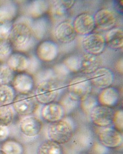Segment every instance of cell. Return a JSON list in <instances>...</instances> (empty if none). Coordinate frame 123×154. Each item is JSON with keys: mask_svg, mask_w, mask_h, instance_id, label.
Masks as SVG:
<instances>
[{"mask_svg": "<svg viewBox=\"0 0 123 154\" xmlns=\"http://www.w3.org/2000/svg\"><path fill=\"white\" fill-rule=\"evenodd\" d=\"M9 130L8 127L0 125V143L4 142L8 139Z\"/></svg>", "mask_w": 123, "mask_h": 154, "instance_id": "obj_38", "label": "cell"}, {"mask_svg": "<svg viewBox=\"0 0 123 154\" xmlns=\"http://www.w3.org/2000/svg\"><path fill=\"white\" fill-rule=\"evenodd\" d=\"M119 98V93L118 90L110 86L102 89L97 97V99L99 105L112 108L117 105Z\"/></svg>", "mask_w": 123, "mask_h": 154, "instance_id": "obj_19", "label": "cell"}, {"mask_svg": "<svg viewBox=\"0 0 123 154\" xmlns=\"http://www.w3.org/2000/svg\"><path fill=\"white\" fill-rule=\"evenodd\" d=\"M49 22L45 18H40L33 20L32 28L37 40H41L46 37L49 29Z\"/></svg>", "mask_w": 123, "mask_h": 154, "instance_id": "obj_24", "label": "cell"}, {"mask_svg": "<svg viewBox=\"0 0 123 154\" xmlns=\"http://www.w3.org/2000/svg\"><path fill=\"white\" fill-rule=\"evenodd\" d=\"M67 88L69 94L80 101L91 93L92 85L89 78L79 77L71 81Z\"/></svg>", "mask_w": 123, "mask_h": 154, "instance_id": "obj_5", "label": "cell"}, {"mask_svg": "<svg viewBox=\"0 0 123 154\" xmlns=\"http://www.w3.org/2000/svg\"><path fill=\"white\" fill-rule=\"evenodd\" d=\"M43 124L39 118L33 115L25 116L21 119L19 130L21 133L27 137H35L42 131Z\"/></svg>", "mask_w": 123, "mask_h": 154, "instance_id": "obj_9", "label": "cell"}, {"mask_svg": "<svg viewBox=\"0 0 123 154\" xmlns=\"http://www.w3.org/2000/svg\"><path fill=\"white\" fill-rule=\"evenodd\" d=\"M92 85L99 89H104L112 84L114 75L112 71L107 67H100L91 74L89 78Z\"/></svg>", "mask_w": 123, "mask_h": 154, "instance_id": "obj_10", "label": "cell"}, {"mask_svg": "<svg viewBox=\"0 0 123 154\" xmlns=\"http://www.w3.org/2000/svg\"><path fill=\"white\" fill-rule=\"evenodd\" d=\"M95 27L102 31L112 29L117 22L116 16L110 9L104 8L97 11L93 16Z\"/></svg>", "mask_w": 123, "mask_h": 154, "instance_id": "obj_11", "label": "cell"}, {"mask_svg": "<svg viewBox=\"0 0 123 154\" xmlns=\"http://www.w3.org/2000/svg\"><path fill=\"white\" fill-rule=\"evenodd\" d=\"M75 1H55L50 7V12L55 17H61L65 15L74 5Z\"/></svg>", "mask_w": 123, "mask_h": 154, "instance_id": "obj_23", "label": "cell"}, {"mask_svg": "<svg viewBox=\"0 0 123 154\" xmlns=\"http://www.w3.org/2000/svg\"><path fill=\"white\" fill-rule=\"evenodd\" d=\"M16 95V91L11 85H0V106L11 104Z\"/></svg>", "mask_w": 123, "mask_h": 154, "instance_id": "obj_26", "label": "cell"}, {"mask_svg": "<svg viewBox=\"0 0 123 154\" xmlns=\"http://www.w3.org/2000/svg\"><path fill=\"white\" fill-rule=\"evenodd\" d=\"M59 53L57 44L51 41H44L37 46L36 55L41 61L52 62L58 57Z\"/></svg>", "mask_w": 123, "mask_h": 154, "instance_id": "obj_13", "label": "cell"}, {"mask_svg": "<svg viewBox=\"0 0 123 154\" xmlns=\"http://www.w3.org/2000/svg\"><path fill=\"white\" fill-rule=\"evenodd\" d=\"M14 72L6 63L0 64V85H11L14 79Z\"/></svg>", "mask_w": 123, "mask_h": 154, "instance_id": "obj_29", "label": "cell"}, {"mask_svg": "<svg viewBox=\"0 0 123 154\" xmlns=\"http://www.w3.org/2000/svg\"><path fill=\"white\" fill-rule=\"evenodd\" d=\"M52 69L54 75L55 81L59 82L65 80L71 74V72L62 63L54 65Z\"/></svg>", "mask_w": 123, "mask_h": 154, "instance_id": "obj_35", "label": "cell"}, {"mask_svg": "<svg viewBox=\"0 0 123 154\" xmlns=\"http://www.w3.org/2000/svg\"><path fill=\"white\" fill-rule=\"evenodd\" d=\"M33 77L36 85L44 81L55 80L54 75L52 68H41Z\"/></svg>", "mask_w": 123, "mask_h": 154, "instance_id": "obj_34", "label": "cell"}, {"mask_svg": "<svg viewBox=\"0 0 123 154\" xmlns=\"http://www.w3.org/2000/svg\"><path fill=\"white\" fill-rule=\"evenodd\" d=\"M65 110L60 104L54 102L44 105L41 111V116L44 121L52 123L65 118Z\"/></svg>", "mask_w": 123, "mask_h": 154, "instance_id": "obj_14", "label": "cell"}, {"mask_svg": "<svg viewBox=\"0 0 123 154\" xmlns=\"http://www.w3.org/2000/svg\"><path fill=\"white\" fill-rule=\"evenodd\" d=\"M75 127L70 118L65 117L59 121L49 123L47 131L49 140L60 145L69 142L74 136Z\"/></svg>", "mask_w": 123, "mask_h": 154, "instance_id": "obj_2", "label": "cell"}, {"mask_svg": "<svg viewBox=\"0 0 123 154\" xmlns=\"http://www.w3.org/2000/svg\"><path fill=\"white\" fill-rule=\"evenodd\" d=\"M82 45L87 54L95 56L103 53L106 46L105 37L99 33H91L86 35L83 38Z\"/></svg>", "mask_w": 123, "mask_h": 154, "instance_id": "obj_7", "label": "cell"}, {"mask_svg": "<svg viewBox=\"0 0 123 154\" xmlns=\"http://www.w3.org/2000/svg\"><path fill=\"white\" fill-rule=\"evenodd\" d=\"M37 154H63L62 145L52 140L44 141L39 145Z\"/></svg>", "mask_w": 123, "mask_h": 154, "instance_id": "obj_25", "label": "cell"}, {"mask_svg": "<svg viewBox=\"0 0 123 154\" xmlns=\"http://www.w3.org/2000/svg\"><path fill=\"white\" fill-rule=\"evenodd\" d=\"M99 105L97 97L90 94L79 101V106L86 115H90V112L97 105Z\"/></svg>", "mask_w": 123, "mask_h": 154, "instance_id": "obj_31", "label": "cell"}, {"mask_svg": "<svg viewBox=\"0 0 123 154\" xmlns=\"http://www.w3.org/2000/svg\"><path fill=\"white\" fill-rule=\"evenodd\" d=\"M0 154H6L5 152H4L3 150H2V149H0Z\"/></svg>", "mask_w": 123, "mask_h": 154, "instance_id": "obj_39", "label": "cell"}, {"mask_svg": "<svg viewBox=\"0 0 123 154\" xmlns=\"http://www.w3.org/2000/svg\"><path fill=\"white\" fill-rule=\"evenodd\" d=\"M6 63L14 72H25L28 68L29 59L21 53H12Z\"/></svg>", "mask_w": 123, "mask_h": 154, "instance_id": "obj_20", "label": "cell"}, {"mask_svg": "<svg viewBox=\"0 0 123 154\" xmlns=\"http://www.w3.org/2000/svg\"><path fill=\"white\" fill-rule=\"evenodd\" d=\"M112 125L118 131L123 133V110L122 109H118L114 111L113 116Z\"/></svg>", "mask_w": 123, "mask_h": 154, "instance_id": "obj_37", "label": "cell"}, {"mask_svg": "<svg viewBox=\"0 0 123 154\" xmlns=\"http://www.w3.org/2000/svg\"><path fill=\"white\" fill-rule=\"evenodd\" d=\"M29 64L27 71V74L33 76L42 68V63L36 55L32 54L28 57Z\"/></svg>", "mask_w": 123, "mask_h": 154, "instance_id": "obj_36", "label": "cell"}, {"mask_svg": "<svg viewBox=\"0 0 123 154\" xmlns=\"http://www.w3.org/2000/svg\"><path fill=\"white\" fill-rule=\"evenodd\" d=\"M15 115L11 104L0 106V125L9 126L13 122Z\"/></svg>", "mask_w": 123, "mask_h": 154, "instance_id": "obj_27", "label": "cell"}, {"mask_svg": "<svg viewBox=\"0 0 123 154\" xmlns=\"http://www.w3.org/2000/svg\"><path fill=\"white\" fill-rule=\"evenodd\" d=\"M59 103L64 109L65 115L72 112L79 106V101L71 96L68 92L62 97Z\"/></svg>", "mask_w": 123, "mask_h": 154, "instance_id": "obj_28", "label": "cell"}, {"mask_svg": "<svg viewBox=\"0 0 123 154\" xmlns=\"http://www.w3.org/2000/svg\"><path fill=\"white\" fill-rule=\"evenodd\" d=\"M102 61L98 56L84 54L81 56V66L80 70L86 74H91L100 68Z\"/></svg>", "mask_w": 123, "mask_h": 154, "instance_id": "obj_22", "label": "cell"}, {"mask_svg": "<svg viewBox=\"0 0 123 154\" xmlns=\"http://www.w3.org/2000/svg\"><path fill=\"white\" fill-rule=\"evenodd\" d=\"M54 35L58 42L62 44H69L75 40L77 35L72 23L65 21L59 24L56 27Z\"/></svg>", "mask_w": 123, "mask_h": 154, "instance_id": "obj_16", "label": "cell"}, {"mask_svg": "<svg viewBox=\"0 0 123 154\" xmlns=\"http://www.w3.org/2000/svg\"><path fill=\"white\" fill-rule=\"evenodd\" d=\"M13 48L8 40L0 41V64L6 63L13 53Z\"/></svg>", "mask_w": 123, "mask_h": 154, "instance_id": "obj_33", "label": "cell"}, {"mask_svg": "<svg viewBox=\"0 0 123 154\" xmlns=\"http://www.w3.org/2000/svg\"><path fill=\"white\" fill-rule=\"evenodd\" d=\"M49 7V4L46 1H33L23 7V16L32 19H37L41 18L48 11Z\"/></svg>", "mask_w": 123, "mask_h": 154, "instance_id": "obj_18", "label": "cell"}, {"mask_svg": "<svg viewBox=\"0 0 123 154\" xmlns=\"http://www.w3.org/2000/svg\"><path fill=\"white\" fill-rule=\"evenodd\" d=\"M72 25L77 35L85 36L92 33L95 28L93 16L87 13H83L77 16Z\"/></svg>", "mask_w": 123, "mask_h": 154, "instance_id": "obj_12", "label": "cell"}, {"mask_svg": "<svg viewBox=\"0 0 123 154\" xmlns=\"http://www.w3.org/2000/svg\"><path fill=\"white\" fill-rule=\"evenodd\" d=\"M17 4L12 1H0V27L14 22L18 14Z\"/></svg>", "mask_w": 123, "mask_h": 154, "instance_id": "obj_17", "label": "cell"}, {"mask_svg": "<svg viewBox=\"0 0 123 154\" xmlns=\"http://www.w3.org/2000/svg\"><path fill=\"white\" fill-rule=\"evenodd\" d=\"M2 149L6 154H23L24 148L19 142L7 140L2 144Z\"/></svg>", "mask_w": 123, "mask_h": 154, "instance_id": "obj_30", "label": "cell"}, {"mask_svg": "<svg viewBox=\"0 0 123 154\" xmlns=\"http://www.w3.org/2000/svg\"><path fill=\"white\" fill-rule=\"evenodd\" d=\"M71 72H77L80 70L81 66V56L73 54L68 57L62 62Z\"/></svg>", "mask_w": 123, "mask_h": 154, "instance_id": "obj_32", "label": "cell"}, {"mask_svg": "<svg viewBox=\"0 0 123 154\" xmlns=\"http://www.w3.org/2000/svg\"><path fill=\"white\" fill-rule=\"evenodd\" d=\"M11 105L16 114L23 117L33 115L39 107V103L32 93L16 95Z\"/></svg>", "mask_w": 123, "mask_h": 154, "instance_id": "obj_4", "label": "cell"}, {"mask_svg": "<svg viewBox=\"0 0 123 154\" xmlns=\"http://www.w3.org/2000/svg\"><path fill=\"white\" fill-rule=\"evenodd\" d=\"M33 19L21 16L13 23L8 40L13 49L20 53H27L32 51L38 41L32 28Z\"/></svg>", "mask_w": 123, "mask_h": 154, "instance_id": "obj_1", "label": "cell"}, {"mask_svg": "<svg viewBox=\"0 0 123 154\" xmlns=\"http://www.w3.org/2000/svg\"><path fill=\"white\" fill-rule=\"evenodd\" d=\"M11 84L12 88L18 94H30L35 85L33 76L26 72L15 75Z\"/></svg>", "mask_w": 123, "mask_h": 154, "instance_id": "obj_15", "label": "cell"}, {"mask_svg": "<svg viewBox=\"0 0 123 154\" xmlns=\"http://www.w3.org/2000/svg\"><path fill=\"white\" fill-rule=\"evenodd\" d=\"M105 38L106 43L111 49H120L123 46V31L120 28H113L107 31Z\"/></svg>", "mask_w": 123, "mask_h": 154, "instance_id": "obj_21", "label": "cell"}, {"mask_svg": "<svg viewBox=\"0 0 123 154\" xmlns=\"http://www.w3.org/2000/svg\"><path fill=\"white\" fill-rule=\"evenodd\" d=\"M98 139L101 145L108 149H115L123 143L122 133L113 127L103 128L98 134Z\"/></svg>", "mask_w": 123, "mask_h": 154, "instance_id": "obj_6", "label": "cell"}, {"mask_svg": "<svg viewBox=\"0 0 123 154\" xmlns=\"http://www.w3.org/2000/svg\"><path fill=\"white\" fill-rule=\"evenodd\" d=\"M114 112L111 107L99 104L92 110L89 116L92 122L95 125L106 128L112 125Z\"/></svg>", "mask_w": 123, "mask_h": 154, "instance_id": "obj_8", "label": "cell"}, {"mask_svg": "<svg viewBox=\"0 0 123 154\" xmlns=\"http://www.w3.org/2000/svg\"><path fill=\"white\" fill-rule=\"evenodd\" d=\"M66 88L56 81H44L37 84L33 94L38 103L46 105L56 101Z\"/></svg>", "mask_w": 123, "mask_h": 154, "instance_id": "obj_3", "label": "cell"}]
</instances>
